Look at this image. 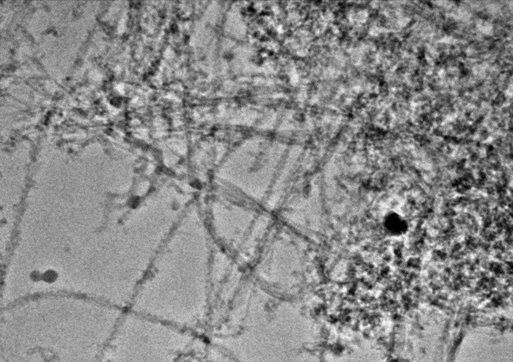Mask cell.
Instances as JSON below:
<instances>
[{
    "label": "cell",
    "instance_id": "obj_1",
    "mask_svg": "<svg viewBox=\"0 0 513 362\" xmlns=\"http://www.w3.org/2000/svg\"><path fill=\"white\" fill-rule=\"evenodd\" d=\"M213 247L201 204L196 199L160 248V279L155 312L172 326L192 328L206 318L211 306Z\"/></svg>",
    "mask_w": 513,
    "mask_h": 362
}]
</instances>
